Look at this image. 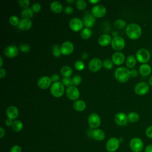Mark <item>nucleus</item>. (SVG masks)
<instances>
[{"label": "nucleus", "instance_id": "nucleus-1", "mask_svg": "<svg viewBox=\"0 0 152 152\" xmlns=\"http://www.w3.org/2000/svg\"><path fill=\"white\" fill-rule=\"evenodd\" d=\"M127 36L132 40L138 39L141 35L142 30L141 27L136 23L129 24L125 30Z\"/></svg>", "mask_w": 152, "mask_h": 152}, {"label": "nucleus", "instance_id": "nucleus-2", "mask_svg": "<svg viewBox=\"0 0 152 152\" xmlns=\"http://www.w3.org/2000/svg\"><path fill=\"white\" fill-rule=\"evenodd\" d=\"M114 76L116 80L119 82L125 83L131 77L130 71L125 67H119L115 69Z\"/></svg>", "mask_w": 152, "mask_h": 152}, {"label": "nucleus", "instance_id": "nucleus-3", "mask_svg": "<svg viewBox=\"0 0 152 152\" xmlns=\"http://www.w3.org/2000/svg\"><path fill=\"white\" fill-rule=\"evenodd\" d=\"M65 91L64 86L61 82H56L52 84L50 87V91L51 94L55 97H61Z\"/></svg>", "mask_w": 152, "mask_h": 152}, {"label": "nucleus", "instance_id": "nucleus-4", "mask_svg": "<svg viewBox=\"0 0 152 152\" xmlns=\"http://www.w3.org/2000/svg\"><path fill=\"white\" fill-rule=\"evenodd\" d=\"M136 59L140 63L146 64L150 59V53L144 48L140 49L136 53Z\"/></svg>", "mask_w": 152, "mask_h": 152}, {"label": "nucleus", "instance_id": "nucleus-5", "mask_svg": "<svg viewBox=\"0 0 152 152\" xmlns=\"http://www.w3.org/2000/svg\"><path fill=\"white\" fill-rule=\"evenodd\" d=\"M129 147L134 152H141L144 148L143 141L140 138L134 137L129 141Z\"/></svg>", "mask_w": 152, "mask_h": 152}, {"label": "nucleus", "instance_id": "nucleus-6", "mask_svg": "<svg viewBox=\"0 0 152 152\" xmlns=\"http://www.w3.org/2000/svg\"><path fill=\"white\" fill-rule=\"evenodd\" d=\"M119 140L116 137H112L107 140L106 144V148L109 152H115L119 148Z\"/></svg>", "mask_w": 152, "mask_h": 152}, {"label": "nucleus", "instance_id": "nucleus-7", "mask_svg": "<svg viewBox=\"0 0 152 152\" xmlns=\"http://www.w3.org/2000/svg\"><path fill=\"white\" fill-rule=\"evenodd\" d=\"M88 124L91 129H96L101 124V119L97 113H93L88 116Z\"/></svg>", "mask_w": 152, "mask_h": 152}, {"label": "nucleus", "instance_id": "nucleus-8", "mask_svg": "<svg viewBox=\"0 0 152 152\" xmlns=\"http://www.w3.org/2000/svg\"><path fill=\"white\" fill-rule=\"evenodd\" d=\"M66 97L71 100H77L80 97V91L78 88L74 86H70L67 87L66 90Z\"/></svg>", "mask_w": 152, "mask_h": 152}, {"label": "nucleus", "instance_id": "nucleus-9", "mask_svg": "<svg viewBox=\"0 0 152 152\" xmlns=\"http://www.w3.org/2000/svg\"><path fill=\"white\" fill-rule=\"evenodd\" d=\"M149 91V86L144 81L137 83L134 87V91L138 96H143L147 94Z\"/></svg>", "mask_w": 152, "mask_h": 152}, {"label": "nucleus", "instance_id": "nucleus-10", "mask_svg": "<svg viewBox=\"0 0 152 152\" xmlns=\"http://www.w3.org/2000/svg\"><path fill=\"white\" fill-rule=\"evenodd\" d=\"M125 45V42L124 39L121 36H117L113 37L111 42V46L112 48L115 50H122Z\"/></svg>", "mask_w": 152, "mask_h": 152}, {"label": "nucleus", "instance_id": "nucleus-11", "mask_svg": "<svg viewBox=\"0 0 152 152\" xmlns=\"http://www.w3.org/2000/svg\"><path fill=\"white\" fill-rule=\"evenodd\" d=\"M91 14L97 18L104 17L106 14V9L103 5L98 4L94 5L91 9Z\"/></svg>", "mask_w": 152, "mask_h": 152}, {"label": "nucleus", "instance_id": "nucleus-12", "mask_svg": "<svg viewBox=\"0 0 152 152\" xmlns=\"http://www.w3.org/2000/svg\"><path fill=\"white\" fill-rule=\"evenodd\" d=\"M103 66V62L97 58H93L88 63V69L93 72L99 71Z\"/></svg>", "mask_w": 152, "mask_h": 152}, {"label": "nucleus", "instance_id": "nucleus-13", "mask_svg": "<svg viewBox=\"0 0 152 152\" xmlns=\"http://www.w3.org/2000/svg\"><path fill=\"white\" fill-rule=\"evenodd\" d=\"M69 27L71 28V30H72L74 31H81L83 28V21L80 19L79 18H72L69 23Z\"/></svg>", "mask_w": 152, "mask_h": 152}, {"label": "nucleus", "instance_id": "nucleus-14", "mask_svg": "<svg viewBox=\"0 0 152 152\" xmlns=\"http://www.w3.org/2000/svg\"><path fill=\"white\" fill-rule=\"evenodd\" d=\"M74 46L72 42L69 41H65L62 43L61 46V53L64 55H68L72 53L74 51Z\"/></svg>", "mask_w": 152, "mask_h": 152}, {"label": "nucleus", "instance_id": "nucleus-15", "mask_svg": "<svg viewBox=\"0 0 152 152\" xmlns=\"http://www.w3.org/2000/svg\"><path fill=\"white\" fill-rule=\"evenodd\" d=\"M4 55L10 58L15 57L18 54V49L16 46L9 45L7 46L4 49Z\"/></svg>", "mask_w": 152, "mask_h": 152}, {"label": "nucleus", "instance_id": "nucleus-16", "mask_svg": "<svg viewBox=\"0 0 152 152\" xmlns=\"http://www.w3.org/2000/svg\"><path fill=\"white\" fill-rule=\"evenodd\" d=\"M52 82L51 78L48 76H43L37 81V86L42 89H46L51 85Z\"/></svg>", "mask_w": 152, "mask_h": 152}, {"label": "nucleus", "instance_id": "nucleus-17", "mask_svg": "<svg viewBox=\"0 0 152 152\" xmlns=\"http://www.w3.org/2000/svg\"><path fill=\"white\" fill-rule=\"evenodd\" d=\"M115 121L118 125L124 126L126 125L128 122L127 115L123 112L118 113L115 116Z\"/></svg>", "mask_w": 152, "mask_h": 152}, {"label": "nucleus", "instance_id": "nucleus-18", "mask_svg": "<svg viewBox=\"0 0 152 152\" xmlns=\"http://www.w3.org/2000/svg\"><path fill=\"white\" fill-rule=\"evenodd\" d=\"M83 22L86 27L89 28L94 26L96 22V19L92 14H90V13H85V15L83 17Z\"/></svg>", "mask_w": 152, "mask_h": 152}, {"label": "nucleus", "instance_id": "nucleus-19", "mask_svg": "<svg viewBox=\"0 0 152 152\" xmlns=\"http://www.w3.org/2000/svg\"><path fill=\"white\" fill-rule=\"evenodd\" d=\"M112 61L114 64L120 65L124 62L125 56L121 52H115L112 56Z\"/></svg>", "mask_w": 152, "mask_h": 152}, {"label": "nucleus", "instance_id": "nucleus-20", "mask_svg": "<svg viewBox=\"0 0 152 152\" xmlns=\"http://www.w3.org/2000/svg\"><path fill=\"white\" fill-rule=\"evenodd\" d=\"M32 26V22L30 19L23 18L20 21L17 28L21 30H28L31 28Z\"/></svg>", "mask_w": 152, "mask_h": 152}, {"label": "nucleus", "instance_id": "nucleus-21", "mask_svg": "<svg viewBox=\"0 0 152 152\" xmlns=\"http://www.w3.org/2000/svg\"><path fill=\"white\" fill-rule=\"evenodd\" d=\"M7 115L8 118L14 120L18 116V110L14 106H10L7 109Z\"/></svg>", "mask_w": 152, "mask_h": 152}, {"label": "nucleus", "instance_id": "nucleus-22", "mask_svg": "<svg viewBox=\"0 0 152 152\" xmlns=\"http://www.w3.org/2000/svg\"><path fill=\"white\" fill-rule=\"evenodd\" d=\"M111 36L107 34H103L101 35L98 39V43L102 46H107L112 42Z\"/></svg>", "mask_w": 152, "mask_h": 152}, {"label": "nucleus", "instance_id": "nucleus-23", "mask_svg": "<svg viewBox=\"0 0 152 152\" xmlns=\"http://www.w3.org/2000/svg\"><path fill=\"white\" fill-rule=\"evenodd\" d=\"M91 137L97 141H101L104 139L105 134L104 131L100 129H94L92 131Z\"/></svg>", "mask_w": 152, "mask_h": 152}, {"label": "nucleus", "instance_id": "nucleus-24", "mask_svg": "<svg viewBox=\"0 0 152 152\" xmlns=\"http://www.w3.org/2000/svg\"><path fill=\"white\" fill-rule=\"evenodd\" d=\"M139 72L142 76H148L151 72V68L150 65L147 64H142L139 68Z\"/></svg>", "mask_w": 152, "mask_h": 152}, {"label": "nucleus", "instance_id": "nucleus-25", "mask_svg": "<svg viewBox=\"0 0 152 152\" xmlns=\"http://www.w3.org/2000/svg\"><path fill=\"white\" fill-rule=\"evenodd\" d=\"M50 8L51 11L56 14H59L63 10V7L61 3L58 1H53L51 2Z\"/></svg>", "mask_w": 152, "mask_h": 152}, {"label": "nucleus", "instance_id": "nucleus-26", "mask_svg": "<svg viewBox=\"0 0 152 152\" xmlns=\"http://www.w3.org/2000/svg\"><path fill=\"white\" fill-rule=\"evenodd\" d=\"M74 109L78 112H82L85 110L86 107V103L83 100H77L73 103Z\"/></svg>", "mask_w": 152, "mask_h": 152}, {"label": "nucleus", "instance_id": "nucleus-27", "mask_svg": "<svg viewBox=\"0 0 152 152\" xmlns=\"http://www.w3.org/2000/svg\"><path fill=\"white\" fill-rule=\"evenodd\" d=\"M125 64L128 68H132L135 66L137 64V59L134 55H130L128 56V57L126 58L125 61Z\"/></svg>", "mask_w": 152, "mask_h": 152}, {"label": "nucleus", "instance_id": "nucleus-28", "mask_svg": "<svg viewBox=\"0 0 152 152\" xmlns=\"http://www.w3.org/2000/svg\"><path fill=\"white\" fill-rule=\"evenodd\" d=\"M61 74L64 77L69 78L72 74V69L68 65H64L61 68Z\"/></svg>", "mask_w": 152, "mask_h": 152}, {"label": "nucleus", "instance_id": "nucleus-29", "mask_svg": "<svg viewBox=\"0 0 152 152\" xmlns=\"http://www.w3.org/2000/svg\"><path fill=\"white\" fill-rule=\"evenodd\" d=\"M12 130L15 132H20L23 128V124L21 121L19 120H15L13 121V124L11 126Z\"/></svg>", "mask_w": 152, "mask_h": 152}, {"label": "nucleus", "instance_id": "nucleus-30", "mask_svg": "<svg viewBox=\"0 0 152 152\" xmlns=\"http://www.w3.org/2000/svg\"><path fill=\"white\" fill-rule=\"evenodd\" d=\"M33 11L31 8H27L24 9L21 12V17L23 18H27L30 19L33 16Z\"/></svg>", "mask_w": 152, "mask_h": 152}, {"label": "nucleus", "instance_id": "nucleus-31", "mask_svg": "<svg viewBox=\"0 0 152 152\" xmlns=\"http://www.w3.org/2000/svg\"><path fill=\"white\" fill-rule=\"evenodd\" d=\"M127 118H128V121H129L130 122L135 123L139 120L140 116L137 112H132L128 114Z\"/></svg>", "mask_w": 152, "mask_h": 152}, {"label": "nucleus", "instance_id": "nucleus-32", "mask_svg": "<svg viewBox=\"0 0 152 152\" xmlns=\"http://www.w3.org/2000/svg\"><path fill=\"white\" fill-rule=\"evenodd\" d=\"M80 36L83 39H88L91 36V30L89 28L85 27L81 31Z\"/></svg>", "mask_w": 152, "mask_h": 152}, {"label": "nucleus", "instance_id": "nucleus-33", "mask_svg": "<svg viewBox=\"0 0 152 152\" xmlns=\"http://www.w3.org/2000/svg\"><path fill=\"white\" fill-rule=\"evenodd\" d=\"M126 26V23L123 20H116L114 23V26L116 28L122 29Z\"/></svg>", "mask_w": 152, "mask_h": 152}, {"label": "nucleus", "instance_id": "nucleus-34", "mask_svg": "<svg viewBox=\"0 0 152 152\" xmlns=\"http://www.w3.org/2000/svg\"><path fill=\"white\" fill-rule=\"evenodd\" d=\"M75 6L79 10H84L87 7V3L84 0H78L76 1Z\"/></svg>", "mask_w": 152, "mask_h": 152}, {"label": "nucleus", "instance_id": "nucleus-35", "mask_svg": "<svg viewBox=\"0 0 152 152\" xmlns=\"http://www.w3.org/2000/svg\"><path fill=\"white\" fill-rule=\"evenodd\" d=\"M52 54L55 57H59L61 55V47H59L58 45H54L52 49Z\"/></svg>", "mask_w": 152, "mask_h": 152}, {"label": "nucleus", "instance_id": "nucleus-36", "mask_svg": "<svg viewBox=\"0 0 152 152\" xmlns=\"http://www.w3.org/2000/svg\"><path fill=\"white\" fill-rule=\"evenodd\" d=\"M9 23L12 26H16L18 25V24L20 23V21H19L18 18L17 16H15V15H11L10 17V18H9Z\"/></svg>", "mask_w": 152, "mask_h": 152}, {"label": "nucleus", "instance_id": "nucleus-37", "mask_svg": "<svg viewBox=\"0 0 152 152\" xmlns=\"http://www.w3.org/2000/svg\"><path fill=\"white\" fill-rule=\"evenodd\" d=\"M19 48H20V50L21 52H24V53H27V52H28L30 50V46L27 43H21L19 45Z\"/></svg>", "mask_w": 152, "mask_h": 152}, {"label": "nucleus", "instance_id": "nucleus-38", "mask_svg": "<svg viewBox=\"0 0 152 152\" xmlns=\"http://www.w3.org/2000/svg\"><path fill=\"white\" fill-rule=\"evenodd\" d=\"M113 64V63L112 60L109 59H106L104 60V61L103 62V66L106 69H110L112 68Z\"/></svg>", "mask_w": 152, "mask_h": 152}, {"label": "nucleus", "instance_id": "nucleus-39", "mask_svg": "<svg viewBox=\"0 0 152 152\" xmlns=\"http://www.w3.org/2000/svg\"><path fill=\"white\" fill-rule=\"evenodd\" d=\"M74 66L75 68V69L78 71H82L85 66V65L84 64L83 62H82L81 61H77L75 62L74 63Z\"/></svg>", "mask_w": 152, "mask_h": 152}, {"label": "nucleus", "instance_id": "nucleus-40", "mask_svg": "<svg viewBox=\"0 0 152 152\" xmlns=\"http://www.w3.org/2000/svg\"><path fill=\"white\" fill-rule=\"evenodd\" d=\"M81 80H82L81 77V76H80L79 75H77L74 76V77L72 78V86H78V85L81 83Z\"/></svg>", "mask_w": 152, "mask_h": 152}, {"label": "nucleus", "instance_id": "nucleus-41", "mask_svg": "<svg viewBox=\"0 0 152 152\" xmlns=\"http://www.w3.org/2000/svg\"><path fill=\"white\" fill-rule=\"evenodd\" d=\"M62 83L64 84V86L66 87H70L72 86V78H67V77H64L62 80Z\"/></svg>", "mask_w": 152, "mask_h": 152}, {"label": "nucleus", "instance_id": "nucleus-42", "mask_svg": "<svg viewBox=\"0 0 152 152\" xmlns=\"http://www.w3.org/2000/svg\"><path fill=\"white\" fill-rule=\"evenodd\" d=\"M18 2L20 4V5L24 9L27 8L30 4L29 0H20L18 1Z\"/></svg>", "mask_w": 152, "mask_h": 152}, {"label": "nucleus", "instance_id": "nucleus-43", "mask_svg": "<svg viewBox=\"0 0 152 152\" xmlns=\"http://www.w3.org/2000/svg\"><path fill=\"white\" fill-rule=\"evenodd\" d=\"M31 9L34 12H38L41 10V5L39 3H34L31 6Z\"/></svg>", "mask_w": 152, "mask_h": 152}, {"label": "nucleus", "instance_id": "nucleus-44", "mask_svg": "<svg viewBox=\"0 0 152 152\" xmlns=\"http://www.w3.org/2000/svg\"><path fill=\"white\" fill-rule=\"evenodd\" d=\"M10 152H22V150L21 147L18 145H14L11 148Z\"/></svg>", "mask_w": 152, "mask_h": 152}, {"label": "nucleus", "instance_id": "nucleus-45", "mask_svg": "<svg viewBox=\"0 0 152 152\" xmlns=\"http://www.w3.org/2000/svg\"><path fill=\"white\" fill-rule=\"evenodd\" d=\"M145 135L148 138L152 139V125H150L145 130Z\"/></svg>", "mask_w": 152, "mask_h": 152}, {"label": "nucleus", "instance_id": "nucleus-46", "mask_svg": "<svg viewBox=\"0 0 152 152\" xmlns=\"http://www.w3.org/2000/svg\"><path fill=\"white\" fill-rule=\"evenodd\" d=\"M64 12L66 14L69 15L73 12V8L71 6H67L65 7V8L64 10Z\"/></svg>", "mask_w": 152, "mask_h": 152}, {"label": "nucleus", "instance_id": "nucleus-47", "mask_svg": "<svg viewBox=\"0 0 152 152\" xmlns=\"http://www.w3.org/2000/svg\"><path fill=\"white\" fill-rule=\"evenodd\" d=\"M51 80L52 82H54V83L58 82L60 80V77L58 74H53L51 77Z\"/></svg>", "mask_w": 152, "mask_h": 152}, {"label": "nucleus", "instance_id": "nucleus-48", "mask_svg": "<svg viewBox=\"0 0 152 152\" xmlns=\"http://www.w3.org/2000/svg\"><path fill=\"white\" fill-rule=\"evenodd\" d=\"M138 72L136 69H132L130 71V76H131V77H133V78L136 77L138 76Z\"/></svg>", "mask_w": 152, "mask_h": 152}, {"label": "nucleus", "instance_id": "nucleus-49", "mask_svg": "<svg viewBox=\"0 0 152 152\" xmlns=\"http://www.w3.org/2000/svg\"><path fill=\"white\" fill-rule=\"evenodd\" d=\"M6 76V71L5 69L0 68V78H3Z\"/></svg>", "mask_w": 152, "mask_h": 152}, {"label": "nucleus", "instance_id": "nucleus-50", "mask_svg": "<svg viewBox=\"0 0 152 152\" xmlns=\"http://www.w3.org/2000/svg\"><path fill=\"white\" fill-rule=\"evenodd\" d=\"M5 125H6L7 126H12V124H13V121H12V119L8 118V119H7L5 120Z\"/></svg>", "mask_w": 152, "mask_h": 152}, {"label": "nucleus", "instance_id": "nucleus-51", "mask_svg": "<svg viewBox=\"0 0 152 152\" xmlns=\"http://www.w3.org/2000/svg\"><path fill=\"white\" fill-rule=\"evenodd\" d=\"M145 152H152V144H149L145 147Z\"/></svg>", "mask_w": 152, "mask_h": 152}, {"label": "nucleus", "instance_id": "nucleus-52", "mask_svg": "<svg viewBox=\"0 0 152 152\" xmlns=\"http://www.w3.org/2000/svg\"><path fill=\"white\" fill-rule=\"evenodd\" d=\"M5 134V130L2 127H0V138H2Z\"/></svg>", "mask_w": 152, "mask_h": 152}, {"label": "nucleus", "instance_id": "nucleus-53", "mask_svg": "<svg viewBox=\"0 0 152 152\" xmlns=\"http://www.w3.org/2000/svg\"><path fill=\"white\" fill-rule=\"evenodd\" d=\"M88 53L87 52H84L82 54V58L83 59H87L88 58Z\"/></svg>", "mask_w": 152, "mask_h": 152}, {"label": "nucleus", "instance_id": "nucleus-54", "mask_svg": "<svg viewBox=\"0 0 152 152\" xmlns=\"http://www.w3.org/2000/svg\"><path fill=\"white\" fill-rule=\"evenodd\" d=\"M148 84L152 86V75L150 77V78H148Z\"/></svg>", "mask_w": 152, "mask_h": 152}, {"label": "nucleus", "instance_id": "nucleus-55", "mask_svg": "<svg viewBox=\"0 0 152 152\" xmlns=\"http://www.w3.org/2000/svg\"><path fill=\"white\" fill-rule=\"evenodd\" d=\"M0 67L2 68V64H3V59H2V56H0Z\"/></svg>", "mask_w": 152, "mask_h": 152}, {"label": "nucleus", "instance_id": "nucleus-56", "mask_svg": "<svg viewBox=\"0 0 152 152\" xmlns=\"http://www.w3.org/2000/svg\"><path fill=\"white\" fill-rule=\"evenodd\" d=\"M99 1H92V0H89V2L91 3V4H96L97 2H99Z\"/></svg>", "mask_w": 152, "mask_h": 152}, {"label": "nucleus", "instance_id": "nucleus-57", "mask_svg": "<svg viewBox=\"0 0 152 152\" xmlns=\"http://www.w3.org/2000/svg\"><path fill=\"white\" fill-rule=\"evenodd\" d=\"M112 36H113V37H115L118 36V33H117L116 31H113V33H112Z\"/></svg>", "mask_w": 152, "mask_h": 152}, {"label": "nucleus", "instance_id": "nucleus-58", "mask_svg": "<svg viewBox=\"0 0 152 152\" xmlns=\"http://www.w3.org/2000/svg\"><path fill=\"white\" fill-rule=\"evenodd\" d=\"M66 2L67 3H68V4H71V3L74 2V0H66Z\"/></svg>", "mask_w": 152, "mask_h": 152}, {"label": "nucleus", "instance_id": "nucleus-59", "mask_svg": "<svg viewBox=\"0 0 152 152\" xmlns=\"http://www.w3.org/2000/svg\"><path fill=\"white\" fill-rule=\"evenodd\" d=\"M141 152H142V151H141Z\"/></svg>", "mask_w": 152, "mask_h": 152}]
</instances>
